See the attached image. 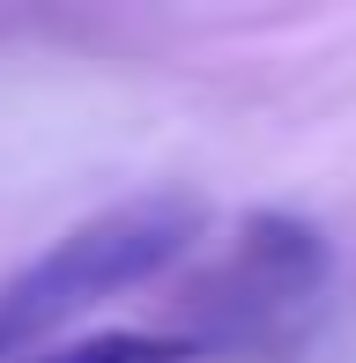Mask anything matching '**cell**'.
<instances>
[{"label":"cell","mask_w":356,"mask_h":363,"mask_svg":"<svg viewBox=\"0 0 356 363\" xmlns=\"http://www.w3.org/2000/svg\"><path fill=\"white\" fill-rule=\"evenodd\" d=\"M201 223H208L201 201H186V193H141V201H119L104 216L74 223L67 238H52L30 267H15L0 282V363L23 356L30 341L60 334L104 296L156 282L171 259L193 252Z\"/></svg>","instance_id":"cell-1"},{"label":"cell","mask_w":356,"mask_h":363,"mask_svg":"<svg viewBox=\"0 0 356 363\" xmlns=\"http://www.w3.org/2000/svg\"><path fill=\"white\" fill-rule=\"evenodd\" d=\"M327 282H334L327 230L282 216V208H260L238 223L230 259L201 274L193 349H289L297 334H312Z\"/></svg>","instance_id":"cell-2"},{"label":"cell","mask_w":356,"mask_h":363,"mask_svg":"<svg viewBox=\"0 0 356 363\" xmlns=\"http://www.w3.org/2000/svg\"><path fill=\"white\" fill-rule=\"evenodd\" d=\"M193 356H201L193 334H89L38 363H193Z\"/></svg>","instance_id":"cell-3"}]
</instances>
